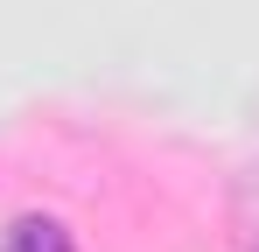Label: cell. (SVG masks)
Returning a JSON list of instances; mask_svg holds the SVG:
<instances>
[{"label": "cell", "instance_id": "2", "mask_svg": "<svg viewBox=\"0 0 259 252\" xmlns=\"http://www.w3.org/2000/svg\"><path fill=\"white\" fill-rule=\"evenodd\" d=\"M252 252H259V245H252Z\"/></svg>", "mask_w": 259, "mask_h": 252}, {"label": "cell", "instance_id": "1", "mask_svg": "<svg viewBox=\"0 0 259 252\" xmlns=\"http://www.w3.org/2000/svg\"><path fill=\"white\" fill-rule=\"evenodd\" d=\"M0 252H77V238L63 231V217H42V210H28V217H14V224H7Z\"/></svg>", "mask_w": 259, "mask_h": 252}]
</instances>
